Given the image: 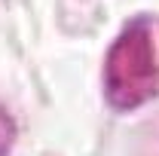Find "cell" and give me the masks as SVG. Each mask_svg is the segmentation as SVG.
Returning <instances> with one entry per match:
<instances>
[{
    "instance_id": "6da1fadb",
    "label": "cell",
    "mask_w": 159,
    "mask_h": 156,
    "mask_svg": "<svg viewBox=\"0 0 159 156\" xmlns=\"http://www.w3.org/2000/svg\"><path fill=\"white\" fill-rule=\"evenodd\" d=\"M104 98L119 113H132L159 95V12L129 21L104 55Z\"/></svg>"
},
{
    "instance_id": "7a4b0ae2",
    "label": "cell",
    "mask_w": 159,
    "mask_h": 156,
    "mask_svg": "<svg viewBox=\"0 0 159 156\" xmlns=\"http://www.w3.org/2000/svg\"><path fill=\"white\" fill-rule=\"evenodd\" d=\"M16 138H19V126L12 113L6 107H0V156H9L12 147H16Z\"/></svg>"
}]
</instances>
